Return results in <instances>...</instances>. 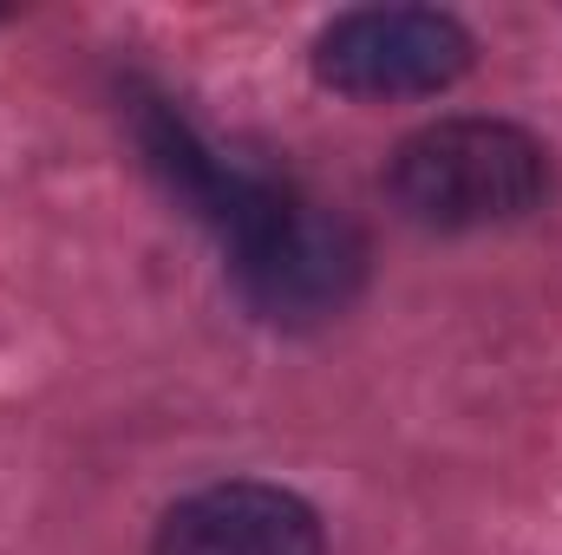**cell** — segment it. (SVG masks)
Segmentation results:
<instances>
[{"label":"cell","mask_w":562,"mask_h":555,"mask_svg":"<svg viewBox=\"0 0 562 555\" xmlns=\"http://www.w3.org/2000/svg\"><path fill=\"white\" fill-rule=\"evenodd\" d=\"M0 20H7V7H0Z\"/></svg>","instance_id":"5"},{"label":"cell","mask_w":562,"mask_h":555,"mask_svg":"<svg viewBox=\"0 0 562 555\" xmlns=\"http://www.w3.org/2000/svg\"><path fill=\"white\" fill-rule=\"evenodd\" d=\"M557 163L510 118H438L393 150L386 196L406 223L438 236L504 229L550 203Z\"/></svg>","instance_id":"2"},{"label":"cell","mask_w":562,"mask_h":555,"mask_svg":"<svg viewBox=\"0 0 562 555\" xmlns=\"http://www.w3.org/2000/svg\"><path fill=\"white\" fill-rule=\"evenodd\" d=\"M132 138L150 177L223 242V262L236 294L269 327H327L340 320L367 287V236L353 216L327 209L288 177H262L229 163L216 144L196 138V125L170 99L132 92Z\"/></svg>","instance_id":"1"},{"label":"cell","mask_w":562,"mask_h":555,"mask_svg":"<svg viewBox=\"0 0 562 555\" xmlns=\"http://www.w3.org/2000/svg\"><path fill=\"white\" fill-rule=\"evenodd\" d=\"M150 555H327V530L307 497L262 477H229L170 503Z\"/></svg>","instance_id":"4"},{"label":"cell","mask_w":562,"mask_h":555,"mask_svg":"<svg viewBox=\"0 0 562 555\" xmlns=\"http://www.w3.org/2000/svg\"><path fill=\"white\" fill-rule=\"evenodd\" d=\"M471 59V26L445 7H353L314 39V79L347 99H425L458 86Z\"/></svg>","instance_id":"3"}]
</instances>
